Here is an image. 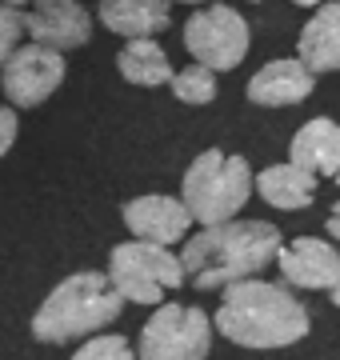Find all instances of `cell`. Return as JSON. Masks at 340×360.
Returning a JSON list of instances; mask_svg holds the SVG:
<instances>
[{
  "label": "cell",
  "instance_id": "6da1fadb",
  "mask_svg": "<svg viewBox=\"0 0 340 360\" xmlns=\"http://www.w3.org/2000/svg\"><path fill=\"white\" fill-rule=\"evenodd\" d=\"M285 236L268 220H228L216 229H200L181 248L184 276L197 288H233V284L256 281L280 257Z\"/></svg>",
  "mask_w": 340,
  "mask_h": 360
},
{
  "label": "cell",
  "instance_id": "7a4b0ae2",
  "mask_svg": "<svg viewBox=\"0 0 340 360\" xmlns=\"http://www.w3.org/2000/svg\"><path fill=\"white\" fill-rule=\"evenodd\" d=\"M212 324L240 348H288L308 336L313 316L285 284L244 281L224 288Z\"/></svg>",
  "mask_w": 340,
  "mask_h": 360
},
{
  "label": "cell",
  "instance_id": "3957f363",
  "mask_svg": "<svg viewBox=\"0 0 340 360\" xmlns=\"http://www.w3.org/2000/svg\"><path fill=\"white\" fill-rule=\"evenodd\" d=\"M120 309H124V296L117 292L108 272H72L32 312V336L44 345H68L77 336H92L108 328L120 316Z\"/></svg>",
  "mask_w": 340,
  "mask_h": 360
},
{
  "label": "cell",
  "instance_id": "277c9868",
  "mask_svg": "<svg viewBox=\"0 0 340 360\" xmlns=\"http://www.w3.org/2000/svg\"><path fill=\"white\" fill-rule=\"evenodd\" d=\"M252 188H256V176H252L244 156L209 148L184 172L181 200L192 212V220H200L204 229H216V224L236 220V212L249 205Z\"/></svg>",
  "mask_w": 340,
  "mask_h": 360
},
{
  "label": "cell",
  "instance_id": "5b68a950",
  "mask_svg": "<svg viewBox=\"0 0 340 360\" xmlns=\"http://www.w3.org/2000/svg\"><path fill=\"white\" fill-rule=\"evenodd\" d=\"M108 276L124 296V304H164L169 288H181L184 276L181 257L164 245H148V240H129L108 252Z\"/></svg>",
  "mask_w": 340,
  "mask_h": 360
},
{
  "label": "cell",
  "instance_id": "8992f818",
  "mask_svg": "<svg viewBox=\"0 0 340 360\" xmlns=\"http://www.w3.org/2000/svg\"><path fill=\"white\" fill-rule=\"evenodd\" d=\"M212 348V321L197 304H160L140 328L136 360H204Z\"/></svg>",
  "mask_w": 340,
  "mask_h": 360
},
{
  "label": "cell",
  "instance_id": "52a82bcc",
  "mask_svg": "<svg viewBox=\"0 0 340 360\" xmlns=\"http://www.w3.org/2000/svg\"><path fill=\"white\" fill-rule=\"evenodd\" d=\"M252 32L249 20L228 8V4H209L184 20V49L192 52V65H204L212 72H228L249 56Z\"/></svg>",
  "mask_w": 340,
  "mask_h": 360
},
{
  "label": "cell",
  "instance_id": "ba28073f",
  "mask_svg": "<svg viewBox=\"0 0 340 360\" xmlns=\"http://www.w3.org/2000/svg\"><path fill=\"white\" fill-rule=\"evenodd\" d=\"M65 56L53 49H40V44H25L16 52L8 68L0 72V89L8 96L13 108H37L65 84Z\"/></svg>",
  "mask_w": 340,
  "mask_h": 360
},
{
  "label": "cell",
  "instance_id": "9c48e42d",
  "mask_svg": "<svg viewBox=\"0 0 340 360\" xmlns=\"http://www.w3.org/2000/svg\"><path fill=\"white\" fill-rule=\"evenodd\" d=\"M280 276L292 288H308V292H332L340 284V252L320 236H296L280 248Z\"/></svg>",
  "mask_w": 340,
  "mask_h": 360
},
{
  "label": "cell",
  "instance_id": "30bf717a",
  "mask_svg": "<svg viewBox=\"0 0 340 360\" xmlns=\"http://www.w3.org/2000/svg\"><path fill=\"white\" fill-rule=\"evenodd\" d=\"M124 224L136 240H148V245H176V240H188V229H192V212L184 208V200L176 196H136L124 205Z\"/></svg>",
  "mask_w": 340,
  "mask_h": 360
},
{
  "label": "cell",
  "instance_id": "8fae6325",
  "mask_svg": "<svg viewBox=\"0 0 340 360\" xmlns=\"http://www.w3.org/2000/svg\"><path fill=\"white\" fill-rule=\"evenodd\" d=\"M28 37L40 49H53L65 56V49H84L92 37V16L72 0H40L28 8Z\"/></svg>",
  "mask_w": 340,
  "mask_h": 360
},
{
  "label": "cell",
  "instance_id": "7c38bea8",
  "mask_svg": "<svg viewBox=\"0 0 340 360\" xmlns=\"http://www.w3.org/2000/svg\"><path fill=\"white\" fill-rule=\"evenodd\" d=\"M316 89V77L296 60V56H280L268 60L261 72H252L249 80V101L261 108H288V104L308 101Z\"/></svg>",
  "mask_w": 340,
  "mask_h": 360
},
{
  "label": "cell",
  "instance_id": "4fadbf2b",
  "mask_svg": "<svg viewBox=\"0 0 340 360\" xmlns=\"http://www.w3.org/2000/svg\"><path fill=\"white\" fill-rule=\"evenodd\" d=\"M288 165L320 176H340V124L328 120V116H316L308 120L292 144H288Z\"/></svg>",
  "mask_w": 340,
  "mask_h": 360
},
{
  "label": "cell",
  "instance_id": "5bb4252c",
  "mask_svg": "<svg viewBox=\"0 0 340 360\" xmlns=\"http://www.w3.org/2000/svg\"><path fill=\"white\" fill-rule=\"evenodd\" d=\"M296 60L313 77L340 68V4H320L304 20L301 37H296Z\"/></svg>",
  "mask_w": 340,
  "mask_h": 360
},
{
  "label": "cell",
  "instance_id": "9a60e30c",
  "mask_svg": "<svg viewBox=\"0 0 340 360\" xmlns=\"http://www.w3.org/2000/svg\"><path fill=\"white\" fill-rule=\"evenodd\" d=\"M96 16L108 32L129 40H152L172 25V8L164 0H105Z\"/></svg>",
  "mask_w": 340,
  "mask_h": 360
},
{
  "label": "cell",
  "instance_id": "2e32d148",
  "mask_svg": "<svg viewBox=\"0 0 340 360\" xmlns=\"http://www.w3.org/2000/svg\"><path fill=\"white\" fill-rule=\"evenodd\" d=\"M256 193L280 212H304L316 200V176L296 165H268L256 176Z\"/></svg>",
  "mask_w": 340,
  "mask_h": 360
},
{
  "label": "cell",
  "instance_id": "e0dca14e",
  "mask_svg": "<svg viewBox=\"0 0 340 360\" xmlns=\"http://www.w3.org/2000/svg\"><path fill=\"white\" fill-rule=\"evenodd\" d=\"M117 68L129 84H140V89L172 84V77H176L169 52L160 49L157 40H129V44L117 52Z\"/></svg>",
  "mask_w": 340,
  "mask_h": 360
},
{
  "label": "cell",
  "instance_id": "ac0fdd59",
  "mask_svg": "<svg viewBox=\"0 0 340 360\" xmlns=\"http://www.w3.org/2000/svg\"><path fill=\"white\" fill-rule=\"evenodd\" d=\"M169 89L181 104H212L216 92H221V84H216V72H212V68L188 65V68H181V72L172 77Z\"/></svg>",
  "mask_w": 340,
  "mask_h": 360
},
{
  "label": "cell",
  "instance_id": "d6986e66",
  "mask_svg": "<svg viewBox=\"0 0 340 360\" xmlns=\"http://www.w3.org/2000/svg\"><path fill=\"white\" fill-rule=\"evenodd\" d=\"M28 32V8L25 4H0V72L8 68L16 52L25 49L20 37Z\"/></svg>",
  "mask_w": 340,
  "mask_h": 360
},
{
  "label": "cell",
  "instance_id": "ffe728a7",
  "mask_svg": "<svg viewBox=\"0 0 340 360\" xmlns=\"http://www.w3.org/2000/svg\"><path fill=\"white\" fill-rule=\"evenodd\" d=\"M72 360H136V352H132V345L124 336L100 333V336H89V340L72 352Z\"/></svg>",
  "mask_w": 340,
  "mask_h": 360
},
{
  "label": "cell",
  "instance_id": "44dd1931",
  "mask_svg": "<svg viewBox=\"0 0 340 360\" xmlns=\"http://www.w3.org/2000/svg\"><path fill=\"white\" fill-rule=\"evenodd\" d=\"M16 132H20V116H16L13 104H0V156L16 144Z\"/></svg>",
  "mask_w": 340,
  "mask_h": 360
},
{
  "label": "cell",
  "instance_id": "7402d4cb",
  "mask_svg": "<svg viewBox=\"0 0 340 360\" xmlns=\"http://www.w3.org/2000/svg\"><path fill=\"white\" fill-rule=\"evenodd\" d=\"M328 236H332V240H340V200L332 205V212H328Z\"/></svg>",
  "mask_w": 340,
  "mask_h": 360
},
{
  "label": "cell",
  "instance_id": "603a6c76",
  "mask_svg": "<svg viewBox=\"0 0 340 360\" xmlns=\"http://www.w3.org/2000/svg\"><path fill=\"white\" fill-rule=\"evenodd\" d=\"M332 304H336V309H340V284H336V288H332Z\"/></svg>",
  "mask_w": 340,
  "mask_h": 360
},
{
  "label": "cell",
  "instance_id": "cb8c5ba5",
  "mask_svg": "<svg viewBox=\"0 0 340 360\" xmlns=\"http://www.w3.org/2000/svg\"><path fill=\"white\" fill-rule=\"evenodd\" d=\"M336 184H340V176H336Z\"/></svg>",
  "mask_w": 340,
  "mask_h": 360
}]
</instances>
